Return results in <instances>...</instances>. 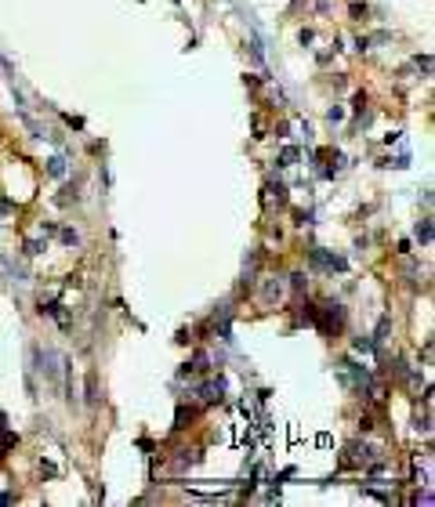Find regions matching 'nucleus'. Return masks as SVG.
Wrapping results in <instances>:
<instances>
[{"label": "nucleus", "instance_id": "obj_1", "mask_svg": "<svg viewBox=\"0 0 435 507\" xmlns=\"http://www.w3.org/2000/svg\"><path fill=\"white\" fill-rule=\"evenodd\" d=\"M417 239L428 247L431 243V218H424V221H417Z\"/></svg>", "mask_w": 435, "mask_h": 507}, {"label": "nucleus", "instance_id": "obj_2", "mask_svg": "<svg viewBox=\"0 0 435 507\" xmlns=\"http://www.w3.org/2000/svg\"><path fill=\"white\" fill-rule=\"evenodd\" d=\"M48 171H51L55 178H62V174H65V160H62V156H55V160H48Z\"/></svg>", "mask_w": 435, "mask_h": 507}, {"label": "nucleus", "instance_id": "obj_3", "mask_svg": "<svg viewBox=\"0 0 435 507\" xmlns=\"http://www.w3.org/2000/svg\"><path fill=\"white\" fill-rule=\"evenodd\" d=\"M297 160V149H283V156H280V167H290Z\"/></svg>", "mask_w": 435, "mask_h": 507}, {"label": "nucleus", "instance_id": "obj_4", "mask_svg": "<svg viewBox=\"0 0 435 507\" xmlns=\"http://www.w3.org/2000/svg\"><path fill=\"white\" fill-rule=\"evenodd\" d=\"M280 294H283V286H280V283H268V286H265V297H268V301H272V297H280Z\"/></svg>", "mask_w": 435, "mask_h": 507}, {"label": "nucleus", "instance_id": "obj_5", "mask_svg": "<svg viewBox=\"0 0 435 507\" xmlns=\"http://www.w3.org/2000/svg\"><path fill=\"white\" fill-rule=\"evenodd\" d=\"M62 243H80V236H76L73 228H62Z\"/></svg>", "mask_w": 435, "mask_h": 507}, {"label": "nucleus", "instance_id": "obj_6", "mask_svg": "<svg viewBox=\"0 0 435 507\" xmlns=\"http://www.w3.org/2000/svg\"><path fill=\"white\" fill-rule=\"evenodd\" d=\"M355 348H359V352H374V341H370V337H359V341H355Z\"/></svg>", "mask_w": 435, "mask_h": 507}, {"label": "nucleus", "instance_id": "obj_7", "mask_svg": "<svg viewBox=\"0 0 435 507\" xmlns=\"http://www.w3.org/2000/svg\"><path fill=\"white\" fill-rule=\"evenodd\" d=\"M40 250H44L40 239H29V243H26V254H40Z\"/></svg>", "mask_w": 435, "mask_h": 507}, {"label": "nucleus", "instance_id": "obj_8", "mask_svg": "<svg viewBox=\"0 0 435 507\" xmlns=\"http://www.w3.org/2000/svg\"><path fill=\"white\" fill-rule=\"evenodd\" d=\"M327 120H330V124H337V120H345V112H341V109H337V105H334V109H330V112H327Z\"/></svg>", "mask_w": 435, "mask_h": 507}, {"label": "nucleus", "instance_id": "obj_9", "mask_svg": "<svg viewBox=\"0 0 435 507\" xmlns=\"http://www.w3.org/2000/svg\"><path fill=\"white\" fill-rule=\"evenodd\" d=\"M431 500H435V496H431V493H428V489H424V493H417V496H414V503H431Z\"/></svg>", "mask_w": 435, "mask_h": 507}, {"label": "nucleus", "instance_id": "obj_10", "mask_svg": "<svg viewBox=\"0 0 435 507\" xmlns=\"http://www.w3.org/2000/svg\"><path fill=\"white\" fill-rule=\"evenodd\" d=\"M290 283H294V290H301V286H305V276H301V272H294V276H290Z\"/></svg>", "mask_w": 435, "mask_h": 507}, {"label": "nucleus", "instance_id": "obj_11", "mask_svg": "<svg viewBox=\"0 0 435 507\" xmlns=\"http://www.w3.org/2000/svg\"><path fill=\"white\" fill-rule=\"evenodd\" d=\"M0 427H4V413H0Z\"/></svg>", "mask_w": 435, "mask_h": 507}]
</instances>
